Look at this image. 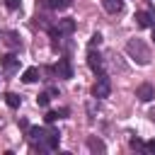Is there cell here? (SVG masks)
Here are the masks:
<instances>
[{"label":"cell","instance_id":"6da1fadb","mask_svg":"<svg viewBox=\"0 0 155 155\" xmlns=\"http://www.w3.org/2000/svg\"><path fill=\"white\" fill-rule=\"evenodd\" d=\"M126 53H128V58L131 61H136L138 65H148L150 63V48L145 46V41L143 39H128L126 41Z\"/></svg>","mask_w":155,"mask_h":155},{"label":"cell","instance_id":"7a4b0ae2","mask_svg":"<svg viewBox=\"0 0 155 155\" xmlns=\"http://www.w3.org/2000/svg\"><path fill=\"white\" fill-rule=\"evenodd\" d=\"M75 31V22L73 19H58L56 24L48 27V36L51 39H61V36H68Z\"/></svg>","mask_w":155,"mask_h":155},{"label":"cell","instance_id":"3957f363","mask_svg":"<svg viewBox=\"0 0 155 155\" xmlns=\"http://www.w3.org/2000/svg\"><path fill=\"white\" fill-rule=\"evenodd\" d=\"M109 92H111V80H109V75L99 73V78H97V82L92 87V97L94 99H104V97H109Z\"/></svg>","mask_w":155,"mask_h":155},{"label":"cell","instance_id":"277c9868","mask_svg":"<svg viewBox=\"0 0 155 155\" xmlns=\"http://www.w3.org/2000/svg\"><path fill=\"white\" fill-rule=\"evenodd\" d=\"M53 70H56V78H61V80H70L73 78V63H70V58H58V63L53 65Z\"/></svg>","mask_w":155,"mask_h":155},{"label":"cell","instance_id":"5b68a950","mask_svg":"<svg viewBox=\"0 0 155 155\" xmlns=\"http://www.w3.org/2000/svg\"><path fill=\"white\" fill-rule=\"evenodd\" d=\"M2 44H5V46H10V48H22L19 31H15V29H7V31H2Z\"/></svg>","mask_w":155,"mask_h":155},{"label":"cell","instance_id":"8992f818","mask_svg":"<svg viewBox=\"0 0 155 155\" xmlns=\"http://www.w3.org/2000/svg\"><path fill=\"white\" fill-rule=\"evenodd\" d=\"M136 97H138L140 102H150V99L155 97V90H153V85H150V82H143V85H138V87H136Z\"/></svg>","mask_w":155,"mask_h":155},{"label":"cell","instance_id":"52a82bcc","mask_svg":"<svg viewBox=\"0 0 155 155\" xmlns=\"http://www.w3.org/2000/svg\"><path fill=\"white\" fill-rule=\"evenodd\" d=\"M58 143H61V133H58L56 128H46V136H44V145H46L48 150H56V148H58Z\"/></svg>","mask_w":155,"mask_h":155},{"label":"cell","instance_id":"ba28073f","mask_svg":"<svg viewBox=\"0 0 155 155\" xmlns=\"http://www.w3.org/2000/svg\"><path fill=\"white\" fill-rule=\"evenodd\" d=\"M39 5L44 10H68L73 5V0H39Z\"/></svg>","mask_w":155,"mask_h":155},{"label":"cell","instance_id":"9c48e42d","mask_svg":"<svg viewBox=\"0 0 155 155\" xmlns=\"http://www.w3.org/2000/svg\"><path fill=\"white\" fill-rule=\"evenodd\" d=\"M87 65H90L94 73H102V65H104V61H102V56H99L94 48H90V53H87Z\"/></svg>","mask_w":155,"mask_h":155},{"label":"cell","instance_id":"30bf717a","mask_svg":"<svg viewBox=\"0 0 155 155\" xmlns=\"http://www.w3.org/2000/svg\"><path fill=\"white\" fill-rule=\"evenodd\" d=\"M0 63H2V68H5L7 73H15L17 65H19V58H17L15 53H5V56L0 58Z\"/></svg>","mask_w":155,"mask_h":155},{"label":"cell","instance_id":"8fae6325","mask_svg":"<svg viewBox=\"0 0 155 155\" xmlns=\"http://www.w3.org/2000/svg\"><path fill=\"white\" fill-rule=\"evenodd\" d=\"M136 24H138L140 29H145V27H153L155 22H153V15H150V12L140 10V12H136Z\"/></svg>","mask_w":155,"mask_h":155},{"label":"cell","instance_id":"7c38bea8","mask_svg":"<svg viewBox=\"0 0 155 155\" xmlns=\"http://www.w3.org/2000/svg\"><path fill=\"white\" fill-rule=\"evenodd\" d=\"M102 5H104V10L109 15H116V12L124 10V0H102Z\"/></svg>","mask_w":155,"mask_h":155},{"label":"cell","instance_id":"4fadbf2b","mask_svg":"<svg viewBox=\"0 0 155 155\" xmlns=\"http://www.w3.org/2000/svg\"><path fill=\"white\" fill-rule=\"evenodd\" d=\"M87 148H90L92 153H104V150H107L104 140H99L97 136H90V138H87Z\"/></svg>","mask_w":155,"mask_h":155},{"label":"cell","instance_id":"5bb4252c","mask_svg":"<svg viewBox=\"0 0 155 155\" xmlns=\"http://www.w3.org/2000/svg\"><path fill=\"white\" fill-rule=\"evenodd\" d=\"M22 80H24V82H36V80H39V68H27V70L22 73Z\"/></svg>","mask_w":155,"mask_h":155},{"label":"cell","instance_id":"9a60e30c","mask_svg":"<svg viewBox=\"0 0 155 155\" xmlns=\"http://www.w3.org/2000/svg\"><path fill=\"white\" fill-rule=\"evenodd\" d=\"M51 97H56V94H53L51 90H48V92H41V94L36 97V104H39V107H48V102H51Z\"/></svg>","mask_w":155,"mask_h":155},{"label":"cell","instance_id":"2e32d148","mask_svg":"<svg viewBox=\"0 0 155 155\" xmlns=\"http://www.w3.org/2000/svg\"><path fill=\"white\" fill-rule=\"evenodd\" d=\"M5 102H7V107H12V109H17L22 99H19V97H17L15 92H7V94H5Z\"/></svg>","mask_w":155,"mask_h":155},{"label":"cell","instance_id":"e0dca14e","mask_svg":"<svg viewBox=\"0 0 155 155\" xmlns=\"http://www.w3.org/2000/svg\"><path fill=\"white\" fill-rule=\"evenodd\" d=\"M128 145H131L133 150H140V148H145V143H143L140 138H131V140H128Z\"/></svg>","mask_w":155,"mask_h":155},{"label":"cell","instance_id":"ac0fdd59","mask_svg":"<svg viewBox=\"0 0 155 155\" xmlns=\"http://www.w3.org/2000/svg\"><path fill=\"white\" fill-rule=\"evenodd\" d=\"M99 41H102V34H99V31H97V34H92V39H90V48L99 46Z\"/></svg>","mask_w":155,"mask_h":155},{"label":"cell","instance_id":"d6986e66","mask_svg":"<svg viewBox=\"0 0 155 155\" xmlns=\"http://www.w3.org/2000/svg\"><path fill=\"white\" fill-rule=\"evenodd\" d=\"M44 119H46V124H53V121H56V119H61V116H58V111H46V116H44Z\"/></svg>","mask_w":155,"mask_h":155},{"label":"cell","instance_id":"ffe728a7","mask_svg":"<svg viewBox=\"0 0 155 155\" xmlns=\"http://www.w3.org/2000/svg\"><path fill=\"white\" fill-rule=\"evenodd\" d=\"M5 5H7V10H19V0H5Z\"/></svg>","mask_w":155,"mask_h":155},{"label":"cell","instance_id":"44dd1931","mask_svg":"<svg viewBox=\"0 0 155 155\" xmlns=\"http://www.w3.org/2000/svg\"><path fill=\"white\" fill-rule=\"evenodd\" d=\"M145 150H148V153H155V138H153V140H148V143H145Z\"/></svg>","mask_w":155,"mask_h":155},{"label":"cell","instance_id":"7402d4cb","mask_svg":"<svg viewBox=\"0 0 155 155\" xmlns=\"http://www.w3.org/2000/svg\"><path fill=\"white\" fill-rule=\"evenodd\" d=\"M19 126H22L24 131H29V121H27V119H19Z\"/></svg>","mask_w":155,"mask_h":155},{"label":"cell","instance_id":"603a6c76","mask_svg":"<svg viewBox=\"0 0 155 155\" xmlns=\"http://www.w3.org/2000/svg\"><path fill=\"white\" fill-rule=\"evenodd\" d=\"M150 29H153V41H155V24H153V27H150Z\"/></svg>","mask_w":155,"mask_h":155},{"label":"cell","instance_id":"cb8c5ba5","mask_svg":"<svg viewBox=\"0 0 155 155\" xmlns=\"http://www.w3.org/2000/svg\"><path fill=\"white\" fill-rule=\"evenodd\" d=\"M150 119H153V121H155V109H153V111H150Z\"/></svg>","mask_w":155,"mask_h":155}]
</instances>
